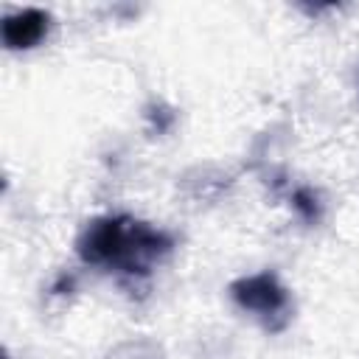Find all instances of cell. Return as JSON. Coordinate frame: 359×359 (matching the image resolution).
Masks as SVG:
<instances>
[{"label":"cell","instance_id":"1","mask_svg":"<svg viewBox=\"0 0 359 359\" xmlns=\"http://www.w3.org/2000/svg\"><path fill=\"white\" fill-rule=\"evenodd\" d=\"M174 247L165 230L129 216L93 219L79 236V258L90 266L118 269L123 275H149V266Z\"/></svg>","mask_w":359,"mask_h":359},{"label":"cell","instance_id":"2","mask_svg":"<svg viewBox=\"0 0 359 359\" xmlns=\"http://www.w3.org/2000/svg\"><path fill=\"white\" fill-rule=\"evenodd\" d=\"M230 297L241 311H250V314L261 317L269 331H280L289 320V306H292L289 289L269 269L233 280L230 283Z\"/></svg>","mask_w":359,"mask_h":359},{"label":"cell","instance_id":"3","mask_svg":"<svg viewBox=\"0 0 359 359\" xmlns=\"http://www.w3.org/2000/svg\"><path fill=\"white\" fill-rule=\"evenodd\" d=\"M50 31V14L42 8H22L3 17L0 36L8 50H31L45 42Z\"/></svg>","mask_w":359,"mask_h":359},{"label":"cell","instance_id":"4","mask_svg":"<svg viewBox=\"0 0 359 359\" xmlns=\"http://www.w3.org/2000/svg\"><path fill=\"white\" fill-rule=\"evenodd\" d=\"M292 205L306 222H320V216H323V202L311 188H297L292 194Z\"/></svg>","mask_w":359,"mask_h":359}]
</instances>
